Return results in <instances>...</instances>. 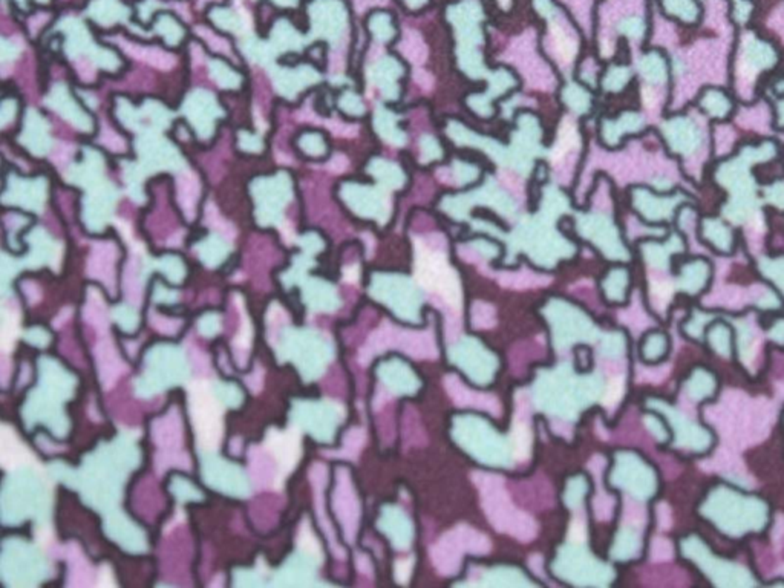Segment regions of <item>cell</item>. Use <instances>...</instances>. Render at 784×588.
<instances>
[{
  "label": "cell",
  "mask_w": 784,
  "mask_h": 588,
  "mask_svg": "<svg viewBox=\"0 0 784 588\" xmlns=\"http://www.w3.org/2000/svg\"><path fill=\"white\" fill-rule=\"evenodd\" d=\"M699 516L731 541L760 535L771 524V506L761 497L719 482L699 504Z\"/></svg>",
  "instance_id": "1"
},
{
  "label": "cell",
  "mask_w": 784,
  "mask_h": 588,
  "mask_svg": "<svg viewBox=\"0 0 784 588\" xmlns=\"http://www.w3.org/2000/svg\"><path fill=\"white\" fill-rule=\"evenodd\" d=\"M679 549L682 558L691 562L712 585L728 588L761 585V581H758L751 568L742 562L717 555L700 535L689 533L680 538Z\"/></svg>",
  "instance_id": "2"
},
{
  "label": "cell",
  "mask_w": 784,
  "mask_h": 588,
  "mask_svg": "<svg viewBox=\"0 0 784 588\" xmlns=\"http://www.w3.org/2000/svg\"><path fill=\"white\" fill-rule=\"evenodd\" d=\"M659 404L660 414L665 417L671 432H673V440L671 441H676V446L680 449V452L686 455H705L711 451L714 443H716L711 429L703 426L699 420L686 417L685 414L674 409L665 400H660Z\"/></svg>",
  "instance_id": "3"
},
{
  "label": "cell",
  "mask_w": 784,
  "mask_h": 588,
  "mask_svg": "<svg viewBox=\"0 0 784 588\" xmlns=\"http://www.w3.org/2000/svg\"><path fill=\"white\" fill-rule=\"evenodd\" d=\"M719 378L706 366H694L682 382V392L693 404L712 400L719 392Z\"/></svg>",
  "instance_id": "4"
},
{
  "label": "cell",
  "mask_w": 784,
  "mask_h": 588,
  "mask_svg": "<svg viewBox=\"0 0 784 588\" xmlns=\"http://www.w3.org/2000/svg\"><path fill=\"white\" fill-rule=\"evenodd\" d=\"M712 278V265L705 257H693L680 267L677 281L680 290L688 296H699L709 287Z\"/></svg>",
  "instance_id": "5"
},
{
  "label": "cell",
  "mask_w": 784,
  "mask_h": 588,
  "mask_svg": "<svg viewBox=\"0 0 784 588\" xmlns=\"http://www.w3.org/2000/svg\"><path fill=\"white\" fill-rule=\"evenodd\" d=\"M665 136L671 149L677 153H691L700 144V131L686 117L671 120L665 126Z\"/></svg>",
  "instance_id": "6"
},
{
  "label": "cell",
  "mask_w": 784,
  "mask_h": 588,
  "mask_svg": "<svg viewBox=\"0 0 784 588\" xmlns=\"http://www.w3.org/2000/svg\"><path fill=\"white\" fill-rule=\"evenodd\" d=\"M703 340L708 343L709 350L714 354H717V356L726 360L734 357V354L737 351V339H735L734 328H732L726 321H723V319L716 317L714 321L709 322V325L706 326L705 330Z\"/></svg>",
  "instance_id": "7"
},
{
  "label": "cell",
  "mask_w": 784,
  "mask_h": 588,
  "mask_svg": "<svg viewBox=\"0 0 784 588\" xmlns=\"http://www.w3.org/2000/svg\"><path fill=\"white\" fill-rule=\"evenodd\" d=\"M700 238L720 255H732L735 250L734 231L719 218H705L700 222Z\"/></svg>",
  "instance_id": "8"
},
{
  "label": "cell",
  "mask_w": 784,
  "mask_h": 588,
  "mask_svg": "<svg viewBox=\"0 0 784 588\" xmlns=\"http://www.w3.org/2000/svg\"><path fill=\"white\" fill-rule=\"evenodd\" d=\"M671 351V339L665 331H651L642 340L641 354L648 363H660L668 357Z\"/></svg>",
  "instance_id": "9"
},
{
  "label": "cell",
  "mask_w": 784,
  "mask_h": 588,
  "mask_svg": "<svg viewBox=\"0 0 784 588\" xmlns=\"http://www.w3.org/2000/svg\"><path fill=\"white\" fill-rule=\"evenodd\" d=\"M699 105L703 109L705 114H708L712 118H726L734 105L726 92L721 89H706L699 100Z\"/></svg>",
  "instance_id": "10"
},
{
  "label": "cell",
  "mask_w": 784,
  "mask_h": 588,
  "mask_svg": "<svg viewBox=\"0 0 784 588\" xmlns=\"http://www.w3.org/2000/svg\"><path fill=\"white\" fill-rule=\"evenodd\" d=\"M747 63L755 69H768L777 63V53L764 41H752L746 49Z\"/></svg>",
  "instance_id": "11"
},
{
  "label": "cell",
  "mask_w": 784,
  "mask_h": 588,
  "mask_svg": "<svg viewBox=\"0 0 784 588\" xmlns=\"http://www.w3.org/2000/svg\"><path fill=\"white\" fill-rule=\"evenodd\" d=\"M758 268H760V273L766 279L771 281V283L784 293V256L763 259L758 264Z\"/></svg>",
  "instance_id": "12"
},
{
  "label": "cell",
  "mask_w": 784,
  "mask_h": 588,
  "mask_svg": "<svg viewBox=\"0 0 784 588\" xmlns=\"http://www.w3.org/2000/svg\"><path fill=\"white\" fill-rule=\"evenodd\" d=\"M668 10L685 22H694L697 19V5L693 0H667Z\"/></svg>",
  "instance_id": "13"
},
{
  "label": "cell",
  "mask_w": 784,
  "mask_h": 588,
  "mask_svg": "<svg viewBox=\"0 0 784 588\" xmlns=\"http://www.w3.org/2000/svg\"><path fill=\"white\" fill-rule=\"evenodd\" d=\"M645 72L653 80H663L667 77V63L660 56H651L645 60Z\"/></svg>",
  "instance_id": "14"
},
{
  "label": "cell",
  "mask_w": 784,
  "mask_h": 588,
  "mask_svg": "<svg viewBox=\"0 0 784 588\" xmlns=\"http://www.w3.org/2000/svg\"><path fill=\"white\" fill-rule=\"evenodd\" d=\"M768 198L778 207H784V184H775L768 190Z\"/></svg>",
  "instance_id": "15"
},
{
  "label": "cell",
  "mask_w": 784,
  "mask_h": 588,
  "mask_svg": "<svg viewBox=\"0 0 784 588\" xmlns=\"http://www.w3.org/2000/svg\"><path fill=\"white\" fill-rule=\"evenodd\" d=\"M777 123L780 127H784V100H781L777 106Z\"/></svg>",
  "instance_id": "16"
}]
</instances>
